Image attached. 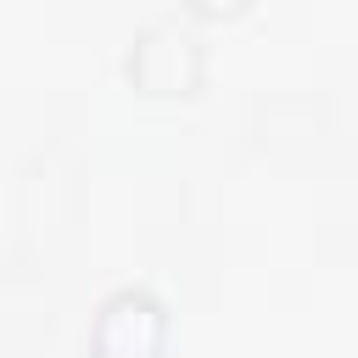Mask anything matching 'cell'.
Wrapping results in <instances>:
<instances>
[{"mask_svg": "<svg viewBox=\"0 0 358 358\" xmlns=\"http://www.w3.org/2000/svg\"><path fill=\"white\" fill-rule=\"evenodd\" d=\"M129 78L151 95H185L196 90L201 78V45L190 28H179L173 17L151 22L134 34V50H129Z\"/></svg>", "mask_w": 358, "mask_h": 358, "instance_id": "cell-1", "label": "cell"}, {"mask_svg": "<svg viewBox=\"0 0 358 358\" xmlns=\"http://www.w3.org/2000/svg\"><path fill=\"white\" fill-rule=\"evenodd\" d=\"M162 347V308L151 291H117L95 313V352L101 358H151Z\"/></svg>", "mask_w": 358, "mask_h": 358, "instance_id": "cell-2", "label": "cell"}, {"mask_svg": "<svg viewBox=\"0 0 358 358\" xmlns=\"http://www.w3.org/2000/svg\"><path fill=\"white\" fill-rule=\"evenodd\" d=\"M190 6H196V11H207V17H218V11H235L241 0H190Z\"/></svg>", "mask_w": 358, "mask_h": 358, "instance_id": "cell-3", "label": "cell"}]
</instances>
